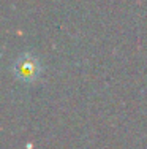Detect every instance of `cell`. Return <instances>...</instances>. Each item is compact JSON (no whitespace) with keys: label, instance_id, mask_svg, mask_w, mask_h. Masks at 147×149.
I'll return each instance as SVG.
<instances>
[{"label":"cell","instance_id":"1","mask_svg":"<svg viewBox=\"0 0 147 149\" xmlns=\"http://www.w3.org/2000/svg\"><path fill=\"white\" fill-rule=\"evenodd\" d=\"M14 74L24 83H32L40 74V65L38 60L30 54H24L16 60L14 63Z\"/></svg>","mask_w":147,"mask_h":149}]
</instances>
